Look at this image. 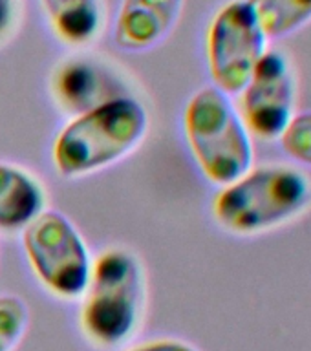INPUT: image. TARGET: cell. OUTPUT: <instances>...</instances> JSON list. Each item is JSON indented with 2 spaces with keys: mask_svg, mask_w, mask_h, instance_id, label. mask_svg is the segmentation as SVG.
Masks as SVG:
<instances>
[{
  "mask_svg": "<svg viewBox=\"0 0 311 351\" xmlns=\"http://www.w3.org/2000/svg\"><path fill=\"white\" fill-rule=\"evenodd\" d=\"M310 207V176L299 165L268 163L220 186L213 218L231 234L258 236L295 221Z\"/></svg>",
  "mask_w": 311,
  "mask_h": 351,
  "instance_id": "1",
  "label": "cell"
},
{
  "mask_svg": "<svg viewBox=\"0 0 311 351\" xmlns=\"http://www.w3.org/2000/svg\"><path fill=\"white\" fill-rule=\"evenodd\" d=\"M148 132V114L137 99L114 95L84 110L60 130L54 165L65 178L106 169L132 154Z\"/></svg>",
  "mask_w": 311,
  "mask_h": 351,
  "instance_id": "2",
  "label": "cell"
},
{
  "mask_svg": "<svg viewBox=\"0 0 311 351\" xmlns=\"http://www.w3.org/2000/svg\"><path fill=\"white\" fill-rule=\"evenodd\" d=\"M183 128L198 169L214 185H227L253 167V137L236 104L216 86L198 90L185 106Z\"/></svg>",
  "mask_w": 311,
  "mask_h": 351,
  "instance_id": "3",
  "label": "cell"
},
{
  "mask_svg": "<svg viewBox=\"0 0 311 351\" xmlns=\"http://www.w3.org/2000/svg\"><path fill=\"white\" fill-rule=\"evenodd\" d=\"M145 271L134 252L108 249L92 263L81 307V328L97 346L125 342L141 318Z\"/></svg>",
  "mask_w": 311,
  "mask_h": 351,
  "instance_id": "4",
  "label": "cell"
},
{
  "mask_svg": "<svg viewBox=\"0 0 311 351\" xmlns=\"http://www.w3.org/2000/svg\"><path fill=\"white\" fill-rule=\"evenodd\" d=\"M33 273L54 295L73 300L87 291L92 258L77 227L59 210H43L22 229Z\"/></svg>",
  "mask_w": 311,
  "mask_h": 351,
  "instance_id": "5",
  "label": "cell"
},
{
  "mask_svg": "<svg viewBox=\"0 0 311 351\" xmlns=\"http://www.w3.org/2000/svg\"><path fill=\"white\" fill-rule=\"evenodd\" d=\"M268 37L249 0H227L207 27V66L213 86L238 95L269 48Z\"/></svg>",
  "mask_w": 311,
  "mask_h": 351,
  "instance_id": "6",
  "label": "cell"
},
{
  "mask_svg": "<svg viewBox=\"0 0 311 351\" xmlns=\"http://www.w3.org/2000/svg\"><path fill=\"white\" fill-rule=\"evenodd\" d=\"M238 97L236 108L251 137L279 141L297 114L299 84L290 57L282 49H266Z\"/></svg>",
  "mask_w": 311,
  "mask_h": 351,
  "instance_id": "7",
  "label": "cell"
},
{
  "mask_svg": "<svg viewBox=\"0 0 311 351\" xmlns=\"http://www.w3.org/2000/svg\"><path fill=\"white\" fill-rule=\"evenodd\" d=\"M185 0H121L114 40L125 51H145L169 37Z\"/></svg>",
  "mask_w": 311,
  "mask_h": 351,
  "instance_id": "8",
  "label": "cell"
},
{
  "mask_svg": "<svg viewBox=\"0 0 311 351\" xmlns=\"http://www.w3.org/2000/svg\"><path fill=\"white\" fill-rule=\"evenodd\" d=\"M46 194L27 170L0 163V229L21 230L44 210Z\"/></svg>",
  "mask_w": 311,
  "mask_h": 351,
  "instance_id": "9",
  "label": "cell"
},
{
  "mask_svg": "<svg viewBox=\"0 0 311 351\" xmlns=\"http://www.w3.org/2000/svg\"><path fill=\"white\" fill-rule=\"evenodd\" d=\"M41 5L57 38L71 48L95 43L103 32V0H41Z\"/></svg>",
  "mask_w": 311,
  "mask_h": 351,
  "instance_id": "10",
  "label": "cell"
},
{
  "mask_svg": "<svg viewBox=\"0 0 311 351\" xmlns=\"http://www.w3.org/2000/svg\"><path fill=\"white\" fill-rule=\"evenodd\" d=\"M97 64L87 57H71L55 71L54 92L62 106L81 114L104 101L101 97V79Z\"/></svg>",
  "mask_w": 311,
  "mask_h": 351,
  "instance_id": "11",
  "label": "cell"
},
{
  "mask_svg": "<svg viewBox=\"0 0 311 351\" xmlns=\"http://www.w3.org/2000/svg\"><path fill=\"white\" fill-rule=\"evenodd\" d=\"M268 40H282L311 24V0H249Z\"/></svg>",
  "mask_w": 311,
  "mask_h": 351,
  "instance_id": "12",
  "label": "cell"
},
{
  "mask_svg": "<svg viewBox=\"0 0 311 351\" xmlns=\"http://www.w3.org/2000/svg\"><path fill=\"white\" fill-rule=\"evenodd\" d=\"M30 326V307L21 296L0 295V351H13Z\"/></svg>",
  "mask_w": 311,
  "mask_h": 351,
  "instance_id": "13",
  "label": "cell"
},
{
  "mask_svg": "<svg viewBox=\"0 0 311 351\" xmlns=\"http://www.w3.org/2000/svg\"><path fill=\"white\" fill-rule=\"evenodd\" d=\"M279 141L291 161L301 167H311V110L297 112Z\"/></svg>",
  "mask_w": 311,
  "mask_h": 351,
  "instance_id": "14",
  "label": "cell"
},
{
  "mask_svg": "<svg viewBox=\"0 0 311 351\" xmlns=\"http://www.w3.org/2000/svg\"><path fill=\"white\" fill-rule=\"evenodd\" d=\"M21 15V0H0V43L10 37Z\"/></svg>",
  "mask_w": 311,
  "mask_h": 351,
  "instance_id": "15",
  "label": "cell"
},
{
  "mask_svg": "<svg viewBox=\"0 0 311 351\" xmlns=\"http://www.w3.org/2000/svg\"><path fill=\"white\" fill-rule=\"evenodd\" d=\"M130 351H198L194 346L189 342L176 339H161V340H152V342H145V344L136 346Z\"/></svg>",
  "mask_w": 311,
  "mask_h": 351,
  "instance_id": "16",
  "label": "cell"
}]
</instances>
